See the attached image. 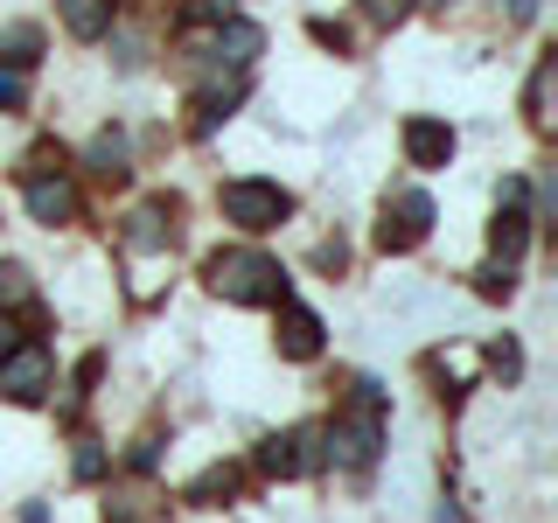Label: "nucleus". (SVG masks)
<instances>
[{
    "instance_id": "obj_20",
    "label": "nucleus",
    "mask_w": 558,
    "mask_h": 523,
    "mask_svg": "<svg viewBox=\"0 0 558 523\" xmlns=\"http://www.w3.org/2000/svg\"><path fill=\"white\" fill-rule=\"evenodd\" d=\"M14 105H28V70L0 63V112H14Z\"/></svg>"
},
{
    "instance_id": "obj_2",
    "label": "nucleus",
    "mask_w": 558,
    "mask_h": 523,
    "mask_svg": "<svg viewBox=\"0 0 558 523\" xmlns=\"http://www.w3.org/2000/svg\"><path fill=\"white\" fill-rule=\"evenodd\" d=\"M322 461H336V467H371L377 461V447H384V391L377 384H356V405L336 412V426L322 433Z\"/></svg>"
},
{
    "instance_id": "obj_15",
    "label": "nucleus",
    "mask_w": 558,
    "mask_h": 523,
    "mask_svg": "<svg viewBox=\"0 0 558 523\" xmlns=\"http://www.w3.org/2000/svg\"><path fill=\"white\" fill-rule=\"evenodd\" d=\"M84 168H92L98 182H126V133H98L92 154H84Z\"/></svg>"
},
{
    "instance_id": "obj_19",
    "label": "nucleus",
    "mask_w": 558,
    "mask_h": 523,
    "mask_svg": "<svg viewBox=\"0 0 558 523\" xmlns=\"http://www.w3.org/2000/svg\"><path fill=\"white\" fill-rule=\"evenodd\" d=\"M0 49H8V63H35V49H43V28H28V22H14V28H0Z\"/></svg>"
},
{
    "instance_id": "obj_26",
    "label": "nucleus",
    "mask_w": 558,
    "mask_h": 523,
    "mask_svg": "<svg viewBox=\"0 0 558 523\" xmlns=\"http://www.w3.org/2000/svg\"><path fill=\"white\" fill-rule=\"evenodd\" d=\"M14 342H22V328H14L8 314H0V349H14Z\"/></svg>"
},
{
    "instance_id": "obj_27",
    "label": "nucleus",
    "mask_w": 558,
    "mask_h": 523,
    "mask_svg": "<svg viewBox=\"0 0 558 523\" xmlns=\"http://www.w3.org/2000/svg\"><path fill=\"white\" fill-rule=\"evenodd\" d=\"M537 14V0H510V22H531Z\"/></svg>"
},
{
    "instance_id": "obj_1",
    "label": "nucleus",
    "mask_w": 558,
    "mask_h": 523,
    "mask_svg": "<svg viewBox=\"0 0 558 523\" xmlns=\"http://www.w3.org/2000/svg\"><path fill=\"white\" fill-rule=\"evenodd\" d=\"M203 279H209V293H223V301H238V307H279V301H287V272H279V258L252 252V244L209 252Z\"/></svg>"
},
{
    "instance_id": "obj_8",
    "label": "nucleus",
    "mask_w": 558,
    "mask_h": 523,
    "mask_svg": "<svg viewBox=\"0 0 558 523\" xmlns=\"http://www.w3.org/2000/svg\"><path fill=\"white\" fill-rule=\"evenodd\" d=\"M405 161L412 168H447L453 161V126L447 119H405Z\"/></svg>"
},
{
    "instance_id": "obj_13",
    "label": "nucleus",
    "mask_w": 558,
    "mask_h": 523,
    "mask_svg": "<svg viewBox=\"0 0 558 523\" xmlns=\"http://www.w3.org/2000/svg\"><path fill=\"white\" fill-rule=\"evenodd\" d=\"M238 482H244L238 467H231V461H217V467H203V475L189 482V502H196V510H217V502H231V496H238Z\"/></svg>"
},
{
    "instance_id": "obj_14",
    "label": "nucleus",
    "mask_w": 558,
    "mask_h": 523,
    "mask_svg": "<svg viewBox=\"0 0 558 523\" xmlns=\"http://www.w3.org/2000/svg\"><path fill=\"white\" fill-rule=\"evenodd\" d=\"M238 98H244V70H238L231 84H209V92L196 98V133H217L223 119H231V105H238Z\"/></svg>"
},
{
    "instance_id": "obj_17",
    "label": "nucleus",
    "mask_w": 558,
    "mask_h": 523,
    "mask_svg": "<svg viewBox=\"0 0 558 523\" xmlns=\"http://www.w3.org/2000/svg\"><path fill=\"white\" fill-rule=\"evenodd\" d=\"M475 293H482V301H510V293H517V266H510V258H488V266L475 272Z\"/></svg>"
},
{
    "instance_id": "obj_6",
    "label": "nucleus",
    "mask_w": 558,
    "mask_h": 523,
    "mask_svg": "<svg viewBox=\"0 0 558 523\" xmlns=\"http://www.w3.org/2000/svg\"><path fill=\"white\" fill-rule=\"evenodd\" d=\"M426 223H433V196H426V188H398V196L384 203L377 244H384V252H412V244L426 238Z\"/></svg>"
},
{
    "instance_id": "obj_9",
    "label": "nucleus",
    "mask_w": 558,
    "mask_h": 523,
    "mask_svg": "<svg viewBox=\"0 0 558 523\" xmlns=\"http://www.w3.org/2000/svg\"><path fill=\"white\" fill-rule=\"evenodd\" d=\"M22 196H28V217L35 223H70V217H77V188H70L63 174H28Z\"/></svg>"
},
{
    "instance_id": "obj_11",
    "label": "nucleus",
    "mask_w": 558,
    "mask_h": 523,
    "mask_svg": "<svg viewBox=\"0 0 558 523\" xmlns=\"http://www.w3.org/2000/svg\"><path fill=\"white\" fill-rule=\"evenodd\" d=\"M119 8L112 0H63V28L77 35V42H98V35H112Z\"/></svg>"
},
{
    "instance_id": "obj_18",
    "label": "nucleus",
    "mask_w": 558,
    "mask_h": 523,
    "mask_svg": "<svg viewBox=\"0 0 558 523\" xmlns=\"http://www.w3.org/2000/svg\"><path fill=\"white\" fill-rule=\"evenodd\" d=\"M14 307H35V279L22 272V266H0V314H14Z\"/></svg>"
},
{
    "instance_id": "obj_5",
    "label": "nucleus",
    "mask_w": 558,
    "mask_h": 523,
    "mask_svg": "<svg viewBox=\"0 0 558 523\" xmlns=\"http://www.w3.org/2000/svg\"><path fill=\"white\" fill-rule=\"evenodd\" d=\"M252 467H258V475H272V482L314 475V467H322V433H314V426L272 433V440H258V453H252Z\"/></svg>"
},
{
    "instance_id": "obj_16",
    "label": "nucleus",
    "mask_w": 558,
    "mask_h": 523,
    "mask_svg": "<svg viewBox=\"0 0 558 523\" xmlns=\"http://www.w3.org/2000/svg\"><path fill=\"white\" fill-rule=\"evenodd\" d=\"M133 252H154V244H168V203H147L133 209V231H126Z\"/></svg>"
},
{
    "instance_id": "obj_3",
    "label": "nucleus",
    "mask_w": 558,
    "mask_h": 523,
    "mask_svg": "<svg viewBox=\"0 0 558 523\" xmlns=\"http://www.w3.org/2000/svg\"><path fill=\"white\" fill-rule=\"evenodd\" d=\"M49 384H57V356H49L43 342L22 336L14 349H0V398H8V405H43Z\"/></svg>"
},
{
    "instance_id": "obj_22",
    "label": "nucleus",
    "mask_w": 558,
    "mask_h": 523,
    "mask_svg": "<svg viewBox=\"0 0 558 523\" xmlns=\"http://www.w3.org/2000/svg\"><path fill=\"white\" fill-rule=\"evenodd\" d=\"M523 105H531V119H537V126L551 119V112H545V105H551V57L537 63V77H531V98H523Z\"/></svg>"
},
{
    "instance_id": "obj_7",
    "label": "nucleus",
    "mask_w": 558,
    "mask_h": 523,
    "mask_svg": "<svg viewBox=\"0 0 558 523\" xmlns=\"http://www.w3.org/2000/svg\"><path fill=\"white\" fill-rule=\"evenodd\" d=\"M266 49V35H258V22H217V35H209V63L217 70H252V57Z\"/></svg>"
},
{
    "instance_id": "obj_4",
    "label": "nucleus",
    "mask_w": 558,
    "mask_h": 523,
    "mask_svg": "<svg viewBox=\"0 0 558 523\" xmlns=\"http://www.w3.org/2000/svg\"><path fill=\"white\" fill-rule=\"evenodd\" d=\"M223 217L238 223V231H272V223L293 217V196L279 182H223Z\"/></svg>"
},
{
    "instance_id": "obj_12",
    "label": "nucleus",
    "mask_w": 558,
    "mask_h": 523,
    "mask_svg": "<svg viewBox=\"0 0 558 523\" xmlns=\"http://www.w3.org/2000/svg\"><path fill=\"white\" fill-rule=\"evenodd\" d=\"M523 238H531V217H523V196H510V203L496 209V223H488V244H496V258H510V266H517Z\"/></svg>"
},
{
    "instance_id": "obj_25",
    "label": "nucleus",
    "mask_w": 558,
    "mask_h": 523,
    "mask_svg": "<svg viewBox=\"0 0 558 523\" xmlns=\"http://www.w3.org/2000/svg\"><path fill=\"white\" fill-rule=\"evenodd\" d=\"M488 363H496V370H502V377H517V370H523V356H517V342H496V349H488Z\"/></svg>"
},
{
    "instance_id": "obj_21",
    "label": "nucleus",
    "mask_w": 558,
    "mask_h": 523,
    "mask_svg": "<svg viewBox=\"0 0 558 523\" xmlns=\"http://www.w3.org/2000/svg\"><path fill=\"white\" fill-rule=\"evenodd\" d=\"M189 22H196V28H217V22H231V14H238V0H189Z\"/></svg>"
},
{
    "instance_id": "obj_23",
    "label": "nucleus",
    "mask_w": 558,
    "mask_h": 523,
    "mask_svg": "<svg viewBox=\"0 0 558 523\" xmlns=\"http://www.w3.org/2000/svg\"><path fill=\"white\" fill-rule=\"evenodd\" d=\"M70 467H77V482H98V475H105V447H98V440H84Z\"/></svg>"
},
{
    "instance_id": "obj_24",
    "label": "nucleus",
    "mask_w": 558,
    "mask_h": 523,
    "mask_svg": "<svg viewBox=\"0 0 558 523\" xmlns=\"http://www.w3.org/2000/svg\"><path fill=\"white\" fill-rule=\"evenodd\" d=\"M363 8H371V22L391 28V22H405V14H412V0H363Z\"/></svg>"
},
{
    "instance_id": "obj_10",
    "label": "nucleus",
    "mask_w": 558,
    "mask_h": 523,
    "mask_svg": "<svg viewBox=\"0 0 558 523\" xmlns=\"http://www.w3.org/2000/svg\"><path fill=\"white\" fill-rule=\"evenodd\" d=\"M279 356H293V363L322 356V321H314L307 307H293V301H279Z\"/></svg>"
}]
</instances>
